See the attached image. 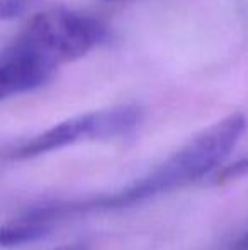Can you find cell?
<instances>
[{"mask_svg": "<svg viewBox=\"0 0 248 250\" xmlns=\"http://www.w3.org/2000/svg\"><path fill=\"white\" fill-rule=\"evenodd\" d=\"M247 118L242 112L226 116L194 136L187 145L170 155L148 175L126 186L121 191L90 199L72 201L73 213L85 214L92 211L121 209L160 194L177 191L204 177L231 153L247 131Z\"/></svg>", "mask_w": 248, "mask_h": 250, "instance_id": "cell-1", "label": "cell"}, {"mask_svg": "<svg viewBox=\"0 0 248 250\" xmlns=\"http://www.w3.org/2000/svg\"><path fill=\"white\" fill-rule=\"evenodd\" d=\"M99 19L66 9L38 14L2 51L0 62L31 63L53 73L58 66L85 56L106 40Z\"/></svg>", "mask_w": 248, "mask_h": 250, "instance_id": "cell-2", "label": "cell"}, {"mask_svg": "<svg viewBox=\"0 0 248 250\" xmlns=\"http://www.w3.org/2000/svg\"><path fill=\"white\" fill-rule=\"evenodd\" d=\"M139 121H141V112L133 105H117V107L85 112L65 119L34 138L27 140L14 151L12 157L24 160L61 150L80 142L121 138L131 135L139 126Z\"/></svg>", "mask_w": 248, "mask_h": 250, "instance_id": "cell-3", "label": "cell"}, {"mask_svg": "<svg viewBox=\"0 0 248 250\" xmlns=\"http://www.w3.org/2000/svg\"><path fill=\"white\" fill-rule=\"evenodd\" d=\"M57 225L51 221L43 206L33 208L26 213L14 216L0 225V247H20L44 238L55 230Z\"/></svg>", "mask_w": 248, "mask_h": 250, "instance_id": "cell-4", "label": "cell"}, {"mask_svg": "<svg viewBox=\"0 0 248 250\" xmlns=\"http://www.w3.org/2000/svg\"><path fill=\"white\" fill-rule=\"evenodd\" d=\"M53 73L31 63L0 62V101L44 85Z\"/></svg>", "mask_w": 248, "mask_h": 250, "instance_id": "cell-5", "label": "cell"}, {"mask_svg": "<svg viewBox=\"0 0 248 250\" xmlns=\"http://www.w3.org/2000/svg\"><path fill=\"white\" fill-rule=\"evenodd\" d=\"M247 174H248V157L240 158L235 164H229V165H226L225 168H221V170L218 172V175H216V182H218V184H226V182H231V181H235V179L243 177V175H247Z\"/></svg>", "mask_w": 248, "mask_h": 250, "instance_id": "cell-6", "label": "cell"}, {"mask_svg": "<svg viewBox=\"0 0 248 250\" xmlns=\"http://www.w3.org/2000/svg\"><path fill=\"white\" fill-rule=\"evenodd\" d=\"M29 7V0H0V21H10L22 16Z\"/></svg>", "mask_w": 248, "mask_h": 250, "instance_id": "cell-7", "label": "cell"}, {"mask_svg": "<svg viewBox=\"0 0 248 250\" xmlns=\"http://www.w3.org/2000/svg\"><path fill=\"white\" fill-rule=\"evenodd\" d=\"M233 250H248V230L236 240V244L233 245Z\"/></svg>", "mask_w": 248, "mask_h": 250, "instance_id": "cell-8", "label": "cell"}, {"mask_svg": "<svg viewBox=\"0 0 248 250\" xmlns=\"http://www.w3.org/2000/svg\"><path fill=\"white\" fill-rule=\"evenodd\" d=\"M57 250H89L85 245H80V244H72V245H63V247L57 249Z\"/></svg>", "mask_w": 248, "mask_h": 250, "instance_id": "cell-9", "label": "cell"}, {"mask_svg": "<svg viewBox=\"0 0 248 250\" xmlns=\"http://www.w3.org/2000/svg\"><path fill=\"white\" fill-rule=\"evenodd\" d=\"M106 2H117V0H106Z\"/></svg>", "mask_w": 248, "mask_h": 250, "instance_id": "cell-10", "label": "cell"}]
</instances>
